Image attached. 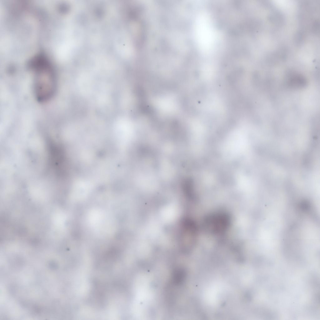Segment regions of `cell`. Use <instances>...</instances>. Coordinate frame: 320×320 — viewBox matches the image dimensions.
I'll return each instance as SVG.
<instances>
[{
    "instance_id": "cell-1",
    "label": "cell",
    "mask_w": 320,
    "mask_h": 320,
    "mask_svg": "<svg viewBox=\"0 0 320 320\" xmlns=\"http://www.w3.org/2000/svg\"><path fill=\"white\" fill-rule=\"evenodd\" d=\"M32 61L31 68L34 74V89L37 100L44 102L54 96L57 78L53 68L45 59L38 58Z\"/></svg>"
}]
</instances>
